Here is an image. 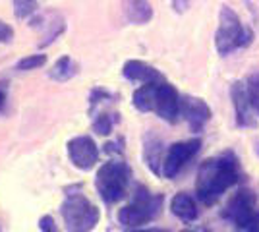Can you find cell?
Segmentation results:
<instances>
[{
  "label": "cell",
  "instance_id": "19",
  "mask_svg": "<svg viewBox=\"0 0 259 232\" xmlns=\"http://www.w3.org/2000/svg\"><path fill=\"white\" fill-rule=\"evenodd\" d=\"M47 64V56L45 55H31V56H25L22 58L16 68L20 70V72H29V70H37V68H41Z\"/></svg>",
  "mask_w": 259,
  "mask_h": 232
},
{
  "label": "cell",
  "instance_id": "22",
  "mask_svg": "<svg viewBox=\"0 0 259 232\" xmlns=\"http://www.w3.org/2000/svg\"><path fill=\"white\" fill-rule=\"evenodd\" d=\"M14 39V29L6 22L0 20V43H10Z\"/></svg>",
  "mask_w": 259,
  "mask_h": 232
},
{
  "label": "cell",
  "instance_id": "8",
  "mask_svg": "<svg viewBox=\"0 0 259 232\" xmlns=\"http://www.w3.org/2000/svg\"><path fill=\"white\" fill-rule=\"evenodd\" d=\"M180 103L182 97L174 85L161 81L157 85V95H155V112L168 124H176L180 118Z\"/></svg>",
  "mask_w": 259,
  "mask_h": 232
},
{
  "label": "cell",
  "instance_id": "23",
  "mask_svg": "<svg viewBox=\"0 0 259 232\" xmlns=\"http://www.w3.org/2000/svg\"><path fill=\"white\" fill-rule=\"evenodd\" d=\"M190 2H192V0H172L174 12H178V14H184V12L190 8Z\"/></svg>",
  "mask_w": 259,
  "mask_h": 232
},
{
  "label": "cell",
  "instance_id": "4",
  "mask_svg": "<svg viewBox=\"0 0 259 232\" xmlns=\"http://www.w3.org/2000/svg\"><path fill=\"white\" fill-rule=\"evenodd\" d=\"M221 217L230 221L242 230L259 232V209L255 194L248 188L238 190L236 194L228 199L227 207L223 209Z\"/></svg>",
  "mask_w": 259,
  "mask_h": 232
},
{
  "label": "cell",
  "instance_id": "15",
  "mask_svg": "<svg viewBox=\"0 0 259 232\" xmlns=\"http://www.w3.org/2000/svg\"><path fill=\"white\" fill-rule=\"evenodd\" d=\"M164 147L162 142L157 135H149L145 140L143 145V157H145V163L151 168L155 174H162V161H164Z\"/></svg>",
  "mask_w": 259,
  "mask_h": 232
},
{
  "label": "cell",
  "instance_id": "24",
  "mask_svg": "<svg viewBox=\"0 0 259 232\" xmlns=\"http://www.w3.org/2000/svg\"><path fill=\"white\" fill-rule=\"evenodd\" d=\"M248 87L253 91V93H259V72L257 74H251L248 77Z\"/></svg>",
  "mask_w": 259,
  "mask_h": 232
},
{
  "label": "cell",
  "instance_id": "13",
  "mask_svg": "<svg viewBox=\"0 0 259 232\" xmlns=\"http://www.w3.org/2000/svg\"><path fill=\"white\" fill-rule=\"evenodd\" d=\"M170 211H172L174 217H178L180 221L184 222H192L197 219V205H195L194 198L186 192H180L176 194L172 199H170Z\"/></svg>",
  "mask_w": 259,
  "mask_h": 232
},
{
  "label": "cell",
  "instance_id": "17",
  "mask_svg": "<svg viewBox=\"0 0 259 232\" xmlns=\"http://www.w3.org/2000/svg\"><path fill=\"white\" fill-rule=\"evenodd\" d=\"M76 72L77 68L74 64V60L70 56H62V58H58L54 62V66L49 76L53 77V79H56V81H68V79H72V77L76 76Z\"/></svg>",
  "mask_w": 259,
  "mask_h": 232
},
{
  "label": "cell",
  "instance_id": "27",
  "mask_svg": "<svg viewBox=\"0 0 259 232\" xmlns=\"http://www.w3.org/2000/svg\"><path fill=\"white\" fill-rule=\"evenodd\" d=\"M182 232H203V230H182Z\"/></svg>",
  "mask_w": 259,
  "mask_h": 232
},
{
  "label": "cell",
  "instance_id": "2",
  "mask_svg": "<svg viewBox=\"0 0 259 232\" xmlns=\"http://www.w3.org/2000/svg\"><path fill=\"white\" fill-rule=\"evenodd\" d=\"M251 41H253V33L240 22L236 12L227 4L221 6L219 29L215 35V47L219 55L227 56L230 53H234L236 49H244V47L251 44Z\"/></svg>",
  "mask_w": 259,
  "mask_h": 232
},
{
  "label": "cell",
  "instance_id": "3",
  "mask_svg": "<svg viewBox=\"0 0 259 232\" xmlns=\"http://www.w3.org/2000/svg\"><path fill=\"white\" fill-rule=\"evenodd\" d=\"M162 209V196H153L145 186H138L134 199L118 213L120 224L126 228H140L147 222L155 221Z\"/></svg>",
  "mask_w": 259,
  "mask_h": 232
},
{
  "label": "cell",
  "instance_id": "21",
  "mask_svg": "<svg viewBox=\"0 0 259 232\" xmlns=\"http://www.w3.org/2000/svg\"><path fill=\"white\" fill-rule=\"evenodd\" d=\"M39 228H41V232H58L56 230V222L51 215H43L39 219Z\"/></svg>",
  "mask_w": 259,
  "mask_h": 232
},
{
  "label": "cell",
  "instance_id": "5",
  "mask_svg": "<svg viewBox=\"0 0 259 232\" xmlns=\"http://www.w3.org/2000/svg\"><path fill=\"white\" fill-rule=\"evenodd\" d=\"M130 182V168L124 161H108L97 170L95 186H97L99 196L107 203H114L124 198L126 188Z\"/></svg>",
  "mask_w": 259,
  "mask_h": 232
},
{
  "label": "cell",
  "instance_id": "10",
  "mask_svg": "<svg viewBox=\"0 0 259 232\" xmlns=\"http://www.w3.org/2000/svg\"><path fill=\"white\" fill-rule=\"evenodd\" d=\"M180 116L188 122L192 132H201L213 114H211L209 105L203 99L186 95V97H182V103H180Z\"/></svg>",
  "mask_w": 259,
  "mask_h": 232
},
{
  "label": "cell",
  "instance_id": "6",
  "mask_svg": "<svg viewBox=\"0 0 259 232\" xmlns=\"http://www.w3.org/2000/svg\"><path fill=\"white\" fill-rule=\"evenodd\" d=\"M62 219H64L68 232H89L95 228V224L101 219L99 209L87 198L79 194L68 196L62 203Z\"/></svg>",
  "mask_w": 259,
  "mask_h": 232
},
{
  "label": "cell",
  "instance_id": "11",
  "mask_svg": "<svg viewBox=\"0 0 259 232\" xmlns=\"http://www.w3.org/2000/svg\"><path fill=\"white\" fill-rule=\"evenodd\" d=\"M230 95H232V103L236 109V122L238 126H251L253 124V103H251V91H249L248 83L242 81H234L230 87Z\"/></svg>",
  "mask_w": 259,
  "mask_h": 232
},
{
  "label": "cell",
  "instance_id": "9",
  "mask_svg": "<svg viewBox=\"0 0 259 232\" xmlns=\"http://www.w3.org/2000/svg\"><path fill=\"white\" fill-rule=\"evenodd\" d=\"M68 155L70 161L79 170H89L97 165L99 161V147L89 135H77L68 142Z\"/></svg>",
  "mask_w": 259,
  "mask_h": 232
},
{
  "label": "cell",
  "instance_id": "12",
  "mask_svg": "<svg viewBox=\"0 0 259 232\" xmlns=\"http://www.w3.org/2000/svg\"><path fill=\"white\" fill-rule=\"evenodd\" d=\"M122 74L132 81H141V83H161V81H164L159 70H155L153 66L141 62V60H128L122 68Z\"/></svg>",
  "mask_w": 259,
  "mask_h": 232
},
{
  "label": "cell",
  "instance_id": "1",
  "mask_svg": "<svg viewBox=\"0 0 259 232\" xmlns=\"http://www.w3.org/2000/svg\"><path fill=\"white\" fill-rule=\"evenodd\" d=\"M240 163L232 151H225L217 157L205 159L197 170L195 196L201 203L213 205L227 194L228 188L240 182Z\"/></svg>",
  "mask_w": 259,
  "mask_h": 232
},
{
  "label": "cell",
  "instance_id": "20",
  "mask_svg": "<svg viewBox=\"0 0 259 232\" xmlns=\"http://www.w3.org/2000/svg\"><path fill=\"white\" fill-rule=\"evenodd\" d=\"M93 130H95V133H99V135H108V133L112 132V118H110L108 114L97 116L95 122H93Z\"/></svg>",
  "mask_w": 259,
  "mask_h": 232
},
{
  "label": "cell",
  "instance_id": "7",
  "mask_svg": "<svg viewBox=\"0 0 259 232\" xmlns=\"http://www.w3.org/2000/svg\"><path fill=\"white\" fill-rule=\"evenodd\" d=\"M201 147V140L194 137V140H186V142H178L168 147V151L164 155L162 161V176L164 178H174L180 170H182L186 163L194 157Z\"/></svg>",
  "mask_w": 259,
  "mask_h": 232
},
{
  "label": "cell",
  "instance_id": "16",
  "mask_svg": "<svg viewBox=\"0 0 259 232\" xmlns=\"http://www.w3.org/2000/svg\"><path fill=\"white\" fill-rule=\"evenodd\" d=\"M157 85L159 83H143L141 87H138L134 91L132 103L134 107L141 112L155 111V95H157Z\"/></svg>",
  "mask_w": 259,
  "mask_h": 232
},
{
  "label": "cell",
  "instance_id": "18",
  "mask_svg": "<svg viewBox=\"0 0 259 232\" xmlns=\"http://www.w3.org/2000/svg\"><path fill=\"white\" fill-rule=\"evenodd\" d=\"M39 8L37 0H14V14L18 20H25Z\"/></svg>",
  "mask_w": 259,
  "mask_h": 232
},
{
  "label": "cell",
  "instance_id": "25",
  "mask_svg": "<svg viewBox=\"0 0 259 232\" xmlns=\"http://www.w3.org/2000/svg\"><path fill=\"white\" fill-rule=\"evenodd\" d=\"M130 232H168V230H162V228H145V230H141V228H132Z\"/></svg>",
  "mask_w": 259,
  "mask_h": 232
},
{
  "label": "cell",
  "instance_id": "26",
  "mask_svg": "<svg viewBox=\"0 0 259 232\" xmlns=\"http://www.w3.org/2000/svg\"><path fill=\"white\" fill-rule=\"evenodd\" d=\"M4 101H6V97H4V93H2V91H0V109H2V107H4Z\"/></svg>",
  "mask_w": 259,
  "mask_h": 232
},
{
  "label": "cell",
  "instance_id": "14",
  "mask_svg": "<svg viewBox=\"0 0 259 232\" xmlns=\"http://www.w3.org/2000/svg\"><path fill=\"white\" fill-rule=\"evenodd\" d=\"M122 8H124L126 18L136 25H143V23L151 22L153 8L149 0H122Z\"/></svg>",
  "mask_w": 259,
  "mask_h": 232
}]
</instances>
